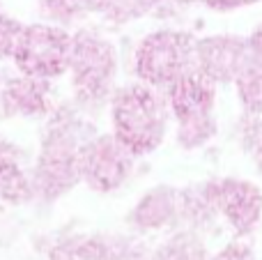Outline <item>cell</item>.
I'll return each instance as SVG.
<instances>
[{
  "instance_id": "cell-1",
  "label": "cell",
  "mask_w": 262,
  "mask_h": 260,
  "mask_svg": "<svg viewBox=\"0 0 262 260\" xmlns=\"http://www.w3.org/2000/svg\"><path fill=\"white\" fill-rule=\"evenodd\" d=\"M168 113V99L159 88L143 81L122 88L113 97L115 138L134 157L154 152L166 136Z\"/></svg>"
},
{
  "instance_id": "cell-4",
  "label": "cell",
  "mask_w": 262,
  "mask_h": 260,
  "mask_svg": "<svg viewBox=\"0 0 262 260\" xmlns=\"http://www.w3.org/2000/svg\"><path fill=\"white\" fill-rule=\"evenodd\" d=\"M83 147L85 143H81L78 132H74L69 120L53 124L41 147L32 184L46 198H58L60 193L72 189L81 180Z\"/></svg>"
},
{
  "instance_id": "cell-7",
  "label": "cell",
  "mask_w": 262,
  "mask_h": 260,
  "mask_svg": "<svg viewBox=\"0 0 262 260\" xmlns=\"http://www.w3.org/2000/svg\"><path fill=\"white\" fill-rule=\"evenodd\" d=\"M207 184L209 198L219 216L239 237L255 233L262 221V189L242 178H221Z\"/></svg>"
},
{
  "instance_id": "cell-12",
  "label": "cell",
  "mask_w": 262,
  "mask_h": 260,
  "mask_svg": "<svg viewBox=\"0 0 262 260\" xmlns=\"http://www.w3.org/2000/svg\"><path fill=\"white\" fill-rule=\"evenodd\" d=\"M32 187L35 184L23 170L16 150L0 138V198L12 203L26 201L32 193Z\"/></svg>"
},
{
  "instance_id": "cell-19",
  "label": "cell",
  "mask_w": 262,
  "mask_h": 260,
  "mask_svg": "<svg viewBox=\"0 0 262 260\" xmlns=\"http://www.w3.org/2000/svg\"><path fill=\"white\" fill-rule=\"evenodd\" d=\"M253 157H255V161H258V166H260V170H262V124L258 127V134L253 136Z\"/></svg>"
},
{
  "instance_id": "cell-6",
  "label": "cell",
  "mask_w": 262,
  "mask_h": 260,
  "mask_svg": "<svg viewBox=\"0 0 262 260\" xmlns=\"http://www.w3.org/2000/svg\"><path fill=\"white\" fill-rule=\"evenodd\" d=\"M72 44L74 39L62 28L46 26V23L23 26L12 58L26 76L55 78L69 69Z\"/></svg>"
},
{
  "instance_id": "cell-8",
  "label": "cell",
  "mask_w": 262,
  "mask_h": 260,
  "mask_svg": "<svg viewBox=\"0 0 262 260\" xmlns=\"http://www.w3.org/2000/svg\"><path fill=\"white\" fill-rule=\"evenodd\" d=\"M134 168V155L113 136H99L83 147L81 178L97 191H113L127 182Z\"/></svg>"
},
{
  "instance_id": "cell-18",
  "label": "cell",
  "mask_w": 262,
  "mask_h": 260,
  "mask_svg": "<svg viewBox=\"0 0 262 260\" xmlns=\"http://www.w3.org/2000/svg\"><path fill=\"white\" fill-rule=\"evenodd\" d=\"M246 44H249V55L253 60L262 62V21L251 30V35L246 37Z\"/></svg>"
},
{
  "instance_id": "cell-20",
  "label": "cell",
  "mask_w": 262,
  "mask_h": 260,
  "mask_svg": "<svg viewBox=\"0 0 262 260\" xmlns=\"http://www.w3.org/2000/svg\"><path fill=\"white\" fill-rule=\"evenodd\" d=\"M85 5V9H99V12H106V7L111 5V0H81Z\"/></svg>"
},
{
  "instance_id": "cell-10",
  "label": "cell",
  "mask_w": 262,
  "mask_h": 260,
  "mask_svg": "<svg viewBox=\"0 0 262 260\" xmlns=\"http://www.w3.org/2000/svg\"><path fill=\"white\" fill-rule=\"evenodd\" d=\"M3 106L14 115H39L49 111V85L46 78L26 76L14 78L3 90Z\"/></svg>"
},
{
  "instance_id": "cell-15",
  "label": "cell",
  "mask_w": 262,
  "mask_h": 260,
  "mask_svg": "<svg viewBox=\"0 0 262 260\" xmlns=\"http://www.w3.org/2000/svg\"><path fill=\"white\" fill-rule=\"evenodd\" d=\"M21 30H23V26H18L16 21H12L9 16H5V14L0 12V58L12 55Z\"/></svg>"
},
{
  "instance_id": "cell-17",
  "label": "cell",
  "mask_w": 262,
  "mask_h": 260,
  "mask_svg": "<svg viewBox=\"0 0 262 260\" xmlns=\"http://www.w3.org/2000/svg\"><path fill=\"white\" fill-rule=\"evenodd\" d=\"M200 3H205L209 9H214V12H235V9L258 5L262 0H200Z\"/></svg>"
},
{
  "instance_id": "cell-5",
  "label": "cell",
  "mask_w": 262,
  "mask_h": 260,
  "mask_svg": "<svg viewBox=\"0 0 262 260\" xmlns=\"http://www.w3.org/2000/svg\"><path fill=\"white\" fill-rule=\"evenodd\" d=\"M115 67H118V58L111 41L90 30H83L74 37L69 69H72L78 101L90 106L108 99Z\"/></svg>"
},
{
  "instance_id": "cell-16",
  "label": "cell",
  "mask_w": 262,
  "mask_h": 260,
  "mask_svg": "<svg viewBox=\"0 0 262 260\" xmlns=\"http://www.w3.org/2000/svg\"><path fill=\"white\" fill-rule=\"evenodd\" d=\"M212 260H255V253L246 242H230Z\"/></svg>"
},
{
  "instance_id": "cell-2",
  "label": "cell",
  "mask_w": 262,
  "mask_h": 260,
  "mask_svg": "<svg viewBox=\"0 0 262 260\" xmlns=\"http://www.w3.org/2000/svg\"><path fill=\"white\" fill-rule=\"evenodd\" d=\"M166 99L177 122V143L184 150L205 147L216 136V83L203 76L198 69H191L168 85Z\"/></svg>"
},
{
  "instance_id": "cell-9",
  "label": "cell",
  "mask_w": 262,
  "mask_h": 260,
  "mask_svg": "<svg viewBox=\"0 0 262 260\" xmlns=\"http://www.w3.org/2000/svg\"><path fill=\"white\" fill-rule=\"evenodd\" d=\"M249 58L246 37L209 35L195 41V69L216 85L235 83Z\"/></svg>"
},
{
  "instance_id": "cell-14",
  "label": "cell",
  "mask_w": 262,
  "mask_h": 260,
  "mask_svg": "<svg viewBox=\"0 0 262 260\" xmlns=\"http://www.w3.org/2000/svg\"><path fill=\"white\" fill-rule=\"evenodd\" d=\"M157 260H209L205 244L193 230L177 233L157 253Z\"/></svg>"
},
{
  "instance_id": "cell-11",
  "label": "cell",
  "mask_w": 262,
  "mask_h": 260,
  "mask_svg": "<svg viewBox=\"0 0 262 260\" xmlns=\"http://www.w3.org/2000/svg\"><path fill=\"white\" fill-rule=\"evenodd\" d=\"M134 219L140 228H163L182 219V193L170 187L152 189L134 212Z\"/></svg>"
},
{
  "instance_id": "cell-3",
  "label": "cell",
  "mask_w": 262,
  "mask_h": 260,
  "mask_svg": "<svg viewBox=\"0 0 262 260\" xmlns=\"http://www.w3.org/2000/svg\"><path fill=\"white\" fill-rule=\"evenodd\" d=\"M136 76L154 88H163L195 69V39L182 30H157L138 44L134 55Z\"/></svg>"
},
{
  "instance_id": "cell-13",
  "label": "cell",
  "mask_w": 262,
  "mask_h": 260,
  "mask_svg": "<svg viewBox=\"0 0 262 260\" xmlns=\"http://www.w3.org/2000/svg\"><path fill=\"white\" fill-rule=\"evenodd\" d=\"M235 90L237 99L242 104V111L251 118H260L262 115V62L260 60L249 58L239 76L235 78Z\"/></svg>"
}]
</instances>
